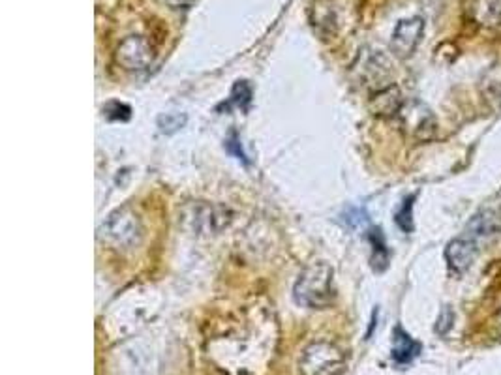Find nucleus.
<instances>
[{
  "label": "nucleus",
  "mask_w": 501,
  "mask_h": 375,
  "mask_svg": "<svg viewBox=\"0 0 501 375\" xmlns=\"http://www.w3.org/2000/svg\"><path fill=\"white\" fill-rule=\"evenodd\" d=\"M115 60L128 72H143L154 60V49L145 38L130 36L120 43L115 53Z\"/></svg>",
  "instance_id": "20e7f679"
},
{
  "label": "nucleus",
  "mask_w": 501,
  "mask_h": 375,
  "mask_svg": "<svg viewBox=\"0 0 501 375\" xmlns=\"http://www.w3.org/2000/svg\"><path fill=\"white\" fill-rule=\"evenodd\" d=\"M402 109V98L398 89L391 87L376 96V113L377 115H397Z\"/></svg>",
  "instance_id": "9d476101"
},
{
  "label": "nucleus",
  "mask_w": 501,
  "mask_h": 375,
  "mask_svg": "<svg viewBox=\"0 0 501 375\" xmlns=\"http://www.w3.org/2000/svg\"><path fill=\"white\" fill-rule=\"evenodd\" d=\"M470 17L475 25L488 31L501 28V0H471Z\"/></svg>",
  "instance_id": "0eeeda50"
},
{
  "label": "nucleus",
  "mask_w": 501,
  "mask_h": 375,
  "mask_svg": "<svg viewBox=\"0 0 501 375\" xmlns=\"http://www.w3.org/2000/svg\"><path fill=\"white\" fill-rule=\"evenodd\" d=\"M501 229V219L500 214L494 210L486 209L480 210L479 214H475L471 222L468 224V231L471 233L470 239H490L494 234L500 233Z\"/></svg>",
  "instance_id": "6e6552de"
},
{
  "label": "nucleus",
  "mask_w": 501,
  "mask_h": 375,
  "mask_svg": "<svg viewBox=\"0 0 501 375\" xmlns=\"http://www.w3.org/2000/svg\"><path fill=\"white\" fill-rule=\"evenodd\" d=\"M104 113L107 115V119L113 120H128L130 119V107L124 104H119V102H111L104 107Z\"/></svg>",
  "instance_id": "2eb2a0df"
},
{
  "label": "nucleus",
  "mask_w": 501,
  "mask_h": 375,
  "mask_svg": "<svg viewBox=\"0 0 501 375\" xmlns=\"http://www.w3.org/2000/svg\"><path fill=\"white\" fill-rule=\"evenodd\" d=\"M496 327H497V330H500V334H501V310H500V313H497V317H496Z\"/></svg>",
  "instance_id": "f3484780"
},
{
  "label": "nucleus",
  "mask_w": 501,
  "mask_h": 375,
  "mask_svg": "<svg viewBox=\"0 0 501 375\" xmlns=\"http://www.w3.org/2000/svg\"><path fill=\"white\" fill-rule=\"evenodd\" d=\"M370 239H372V244H374V257H372L374 268H377V271H383V268L387 266V261H389V254H387L382 231L379 229L372 231Z\"/></svg>",
  "instance_id": "9b49d317"
},
{
  "label": "nucleus",
  "mask_w": 501,
  "mask_h": 375,
  "mask_svg": "<svg viewBox=\"0 0 501 375\" xmlns=\"http://www.w3.org/2000/svg\"><path fill=\"white\" fill-rule=\"evenodd\" d=\"M419 353H421V344L415 342L404 328H394V334H392V359L397 360L398 364H407Z\"/></svg>",
  "instance_id": "1a4fd4ad"
},
{
  "label": "nucleus",
  "mask_w": 501,
  "mask_h": 375,
  "mask_svg": "<svg viewBox=\"0 0 501 375\" xmlns=\"http://www.w3.org/2000/svg\"><path fill=\"white\" fill-rule=\"evenodd\" d=\"M231 102L240 107V109H246L248 104L252 102V87L248 85V81H237L233 85V90H231Z\"/></svg>",
  "instance_id": "ddd939ff"
},
{
  "label": "nucleus",
  "mask_w": 501,
  "mask_h": 375,
  "mask_svg": "<svg viewBox=\"0 0 501 375\" xmlns=\"http://www.w3.org/2000/svg\"><path fill=\"white\" fill-rule=\"evenodd\" d=\"M453 323H454V312L449 306H445L443 310H441V313H439L438 323H436V332H438L439 336H445V334L449 332L451 328H453Z\"/></svg>",
  "instance_id": "dca6fc26"
},
{
  "label": "nucleus",
  "mask_w": 501,
  "mask_h": 375,
  "mask_svg": "<svg viewBox=\"0 0 501 375\" xmlns=\"http://www.w3.org/2000/svg\"><path fill=\"white\" fill-rule=\"evenodd\" d=\"M424 32V21L423 17H409L404 19L397 25L394 32H392L391 49L392 53L400 58L409 57L415 49H417L421 36Z\"/></svg>",
  "instance_id": "39448f33"
},
{
  "label": "nucleus",
  "mask_w": 501,
  "mask_h": 375,
  "mask_svg": "<svg viewBox=\"0 0 501 375\" xmlns=\"http://www.w3.org/2000/svg\"><path fill=\"white\" fill-rule=\"evenodd\" d=\"M413 199L415 197H407L406 201L402 203V207H400V210L397 212V224L398 227L404 231V233H409V231H413Z\"/></svg>",
  "instance_id": "4468645a"
},
{
  "label": "nucleus",
  "mask_w": 501,
  "mask_h": 375,
  "mask_svg": "<svg viewBox=\"0 0 501 375\" xmlns=\"http://www.w3.org/2000/svg\"><path fill=\"white\" fill-rule=\"evenodd\" d=\"M104 234L111 244L128 250L139 244L143 229L139 218L130 209H119L104 224Z\"/></svg>",
  "instance_id": "7ed1b4c3"
},
{
  "label": "nucleus",
  "mask_w": 501,
  "mask_h": 375,
  "mask_svg": "<svg viewBox=\"0 0 501 375\" xmlns=\"http://www.w3.org/2000/svg\"><path fill=\"white\" fill-rule=\"evenodd\" d=\"M333 276V266L323 261L304 266L295 281V287H293L295 303L312 308V310H323V308L330 306L334 300Z\"/></svg>",
  "instance_id": "f257e3e1"
},
{
  "label": "nucleus",
  "mask_w": 501,
  "mask_h": 375,
  "mask_svg": "<svg viewBox=\"0 0 501 375\" xmlns=\"http://www.w3.org/2000/svg\"><path fill=\"white\" fill-rule=\"evenodd\" d=\"M298 370L303 375H342L345 353L330 342H313L301 354Z\"/></svg>",
  "instance_id": "f03ea898"
},
{
  "label": "nucleus",
  "mask_w": 501,
  "mask_h": 375,
  "mask_svg": "<svg viewBox=\"0 0 501 375\" xmlns=\"http://www.w3.org/2000/svg\"><path fill=\"white\" fill-rule=\"evenodd\" d=\"M186 124V115L184 113H163L158 116V126L162 134H175Z\"/></svg>",
  "instance_id": "f8f14e48"
},
{
  "label": "nucleus",
  "mask_w": 501,
  "mask_h": 375,
  "mask_svg": "<svg viewBox=\"0 0 501 375\" xmlns=\"http://www.w3.org/2000/svg\"><path fill=\"white\" fill-rule=\"evenodd\" d=\"M479 248L473 239H465V237H458L453 239L445 248V261L449 265L451 271L454 272H465L477 259Z\"/></svg>",
  "instance_id": "423d86ee"
}]
</instances>
